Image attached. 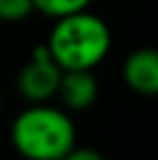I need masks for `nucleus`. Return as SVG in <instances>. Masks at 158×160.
<instances>
[{
	"label": "nucleus",
	"mask_w": 158,
	"mask_h": 160,
	"mask_svg": "<svg viewBox=\"0 0 158 160\" xmlns=\"http://www.w3.org/2000/svg\"><path fill=\"white\" fill-rule=\"evenodd\" d=\"M113 37L104 20L87 9L59 18L48 37V52L56 65L67 69H93L106 58Z\"/></svg>",
	"instance_id": "f257e3e1"
},
{
	"label": "nucleus",
	"mask_w": 158,
	"mask_h": 160,
	"mask_svg": "<svg viewBox=\"0 0 158 160\" xmlns=\"http://www.w3.org/2000/svg\"><path fill=\"white\" fill-rule=\"evenodd\" d=\"M11 143L26 160H61L76 145V126L61 108L33 104L13 119Z\"/></svg>",
	"instance_id": "f03ea898"
},
{
	"label": "nucleus",
	"mask_w": 158,
	"mask_h": 160,
	"mask_svg": "<svg viewBox=\"0 0 158 160\" xmlns=\"http://www.w3.org/2000/svg\"><path fill=\"white\" fill-rule=\"evenodd\" d=\"M63 69L56 65L46 46H37L18 74V91L30 104H46L56 98Z\"/></svg>",
	"instance_id": "7ed1b4c3"
},
{
	"label": "nucleus",
	"mask_w": 158,
	"mask_h": 160,
	"mask_svg": "<svg viewBox=\"0 0 158 160\" xmlns=\"http://www.w3.org/2000/svg\"><path fill=\"white\" fill-rule=\"evenodd\" d=\"M124 80L134 93L145 98L158 95V48H139L124 61Z\"/></svg>",
	"instance_id": "20e7f679"
},
{
	"label": "nucleus",
	"mask_w": 158,
	"mask_h": 160,
	"mask_svg": "<svg viewBox=\"0 0 158 160\" xmlns=\"http://www.w3.org/2000/svg\"><path fill=\"white\" fill-rule=\"evenodd\" d=\"M56 98L67 110H87L98 100V80L91 69H67L61 76Z\"/></svg>",
	"instance_id": "39448f33"
},
{
	"label": "nucleus",
	"mask_w": 158,
	"mask_h": 160,
	"mask_svg": "<svg viewBox=\"0 0 158 160\" xmlns=\"http://www.w3.org/2000/svg\"><path fill=\"white\" fill-rule=\"evenodd\" d=\"M91 0H33L35 4V11H41L43 15L48 18H65V15H72V13H78L84 11L89 7Z\"/></svg>",
	"instance_id": "423d86ee"
},
{
	"label": "nucleus",
	"mask_w": 158,
	"mask_h": 160,
	"mask_svg": "<svg viewBox=\"0 0 158 160\" xmlns=\"http://www.w3.org/2000/svg\"><path fill=\"white\" fill-rule=\"evenodd\" d=\"M33 11V0H0V22H22Z\"/></svg>",
	"instance_id": "0eeeda50"
},
{
	"label": "nucleus",
	"mask_w": 158,
	"mask_h": 160,
	"mask_svg": "<svg viewBox=\"0 0 158 160\" xmlns=\"http://www.w3.org/2000/svg\"><path fill=\"white\" fill-rule=\"evenodd\" d=\"M61 160H104V156L98 152V149H91V147H72Z\"/></svg>",
	"instance_id": "6e6552de"
},
{
	"label": "nucleus",
	"mask_w": 158,
	"mask_h": 160,
	"mask_svg": "<svg viewBox=\"0 0 158 160\" xmlns=\"http://www.w3.org/2000/svg\"><path fill=\"white\" fill-rule=\"evenodd\" d=\"M0 108H2V95H0Z\"/></svg>",
	"instance_id": "1a4fd4ad"
}]
</instances>
